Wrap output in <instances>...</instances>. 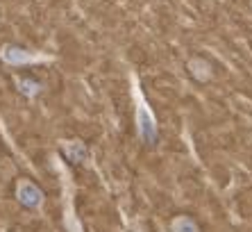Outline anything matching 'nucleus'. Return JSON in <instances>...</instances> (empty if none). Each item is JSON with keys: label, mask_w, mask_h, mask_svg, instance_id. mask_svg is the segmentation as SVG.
Listing matches in <instances>:
<instances>
[{"label": "nucleus", "mask_w": 252, "mask_h": 232, "mask_svg": "<svg viewBox=\"0 0 252 232\" xmlns=\"http://www.w3.org/2000/svg\"><path fill=\"white\" fill-rule=\"evenodd\" d=\"M136 121H139V135L146 143H155L157 139V123L155 116L150 114V109L146 107V103H139V109H136Z\"/></svg>", "instance_id": "f257e3e1"}, {"label": "nucleus", "mask_w": 252, "mask_h": 232, "mask_svg": "<svg viewBox=\"0 0 252 232\" xmlns=\"http://www.w3.org/2000/svg\"><path fill=\"white\" fill-rule=\"evenodd\" d=\"M18 201L25 205V207H39L41 205V201H44V196H41V191H39L32 182H21L18 185Z\"/></svg>", "instance_id": "f03ea898"}, {"label": "nucleus", "mask_w": 252, "mask_h": 232, "mask_svg": "<svg viewBox=\"0 0 252 232\" xmlns=\"http://www.w3.org/2000/svg\"><path fill=\"white\" fill-rule=\"evenodd\" d=\"M64 153H66L68 159H73V162H84V157H87V148H84L80 141H66L64 143Z\"/></svg>", "instance_id": "7ed1b4c3"}, {"label": "nucleus", "mask_w": 252, "mask_h": 232, "mask_svg": "<svg viewBox=\"0 0 252 232\" xmlns=\"http://www.w3.org/2000/svg\"><path fill=\"white\" fill-rule=\"evenodd\" d=\"M5 60L12 62V64H21V62H30V55L21 50V48H7L5 50Z\"/></svg>", "instance_id": "20e7f679"}, {"label": "nucleus", "mask_w": 252, "mask_h": 232, "mask_svg": "<svg viewBox=\"0 0 252 232\" xmlns=\"http://www.w3.org/2000/svg\"><path fill=\"white\" fill-rule=\"evenodd\" d=\"M173 230H175V232H198V225L193 223L191 218L179 217V218L173 221Z\"/></svg>", "instance_id": "39448f33"}, {"label": "nucleus", "mask_w": 252, "mask_h": 232, "mask_svg": "<svg viewBox=\"0 0 252 232\" xmlns=\"http://www.w3.org/2000/svg\"><path fill=\"white\" fill-rule=\"evenodd\" d=\"M189 66H191V73L195 75V77H200V80H207V77H209V71H205V68H209V66H207V62L193 60L191 64H189Z\"/></svg>", "instance_id": "423d86ee"}]
</instances>
